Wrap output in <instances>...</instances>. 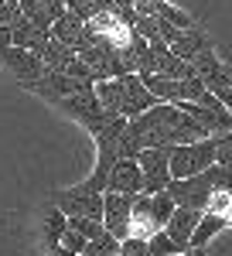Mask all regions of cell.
<instances>
[{
    "instance_id": "1",
    "label": "cell",
    "mask_w": 232,
    "mask_h": 256,
    "mask_svg": "<svg viewBox=\"0 0 232 256\" xmlns=\"http://www.w3.org/2000/svg\"><path fill=\"white\" fill-rule=\"evenodd\" d=\"M126 140L144 154L150 147H184V144L212 137H205V130L174 102H157L154 110H147L144 116L126 123Z\"/></svg>"
},
{
    "instance_id": "2",
    "label": "cell",
    "mask_w": 232,
    "mask_h": 256,
    "mask_svg": "<svg viewBox=\"0 0 232 256\" xmlns=\"http://www.w3.org/2000/svg\"><path fill=\"white\" fill-rule=\"evenodd\" d=\"M215 164V140H194L184 147H171V178L184 181V178L205 174Z\"/></svg>"
},
{
    "instance_id": "3",
    "label": "cell",
    "mask_w": 232,
    "mask_h": 256,
    "mask_svg": "<svg viewBox=\"0 0 232 256\" xmlns=\"http://www.w3.org/2000/svg\"><path fill=\"white\" fill-rule=\"evenodd\" d=\"M52 205H55L58 212H65L68 218H96V222H102V195L86 192L82 184H72L65 192H55L52 195Z\"/></svg>"
},
{
    "instance_id": "4",
    "label": "cell",
    "mask_w": 232,
    "mask_h": 256,
    "mask_svg": "<svg viewBox=\"0 0 232 256\" xmlns=\"http://www.w3.org/2000/svg\"><path fill=\"white\" fill-rule=\"evenodd\" d=\"M140 171H144V195H160L171 184V147H150L140 154Z\"/></svg>"
},
{
    "instance_id": "5",
    "label": "cell",
    "mask_w": 232,
    "mask_h": 256,
    "mask_svg": "<svg viewBox=\"0 0 232 256\" xmlns=\"http://www.w3.org/2000/svg\"><path fill=\"white\" fill-rule=\"evenodd\" d=\"M130 212H134V195H102V229L113 239H130Z\"/></svg>"
},
{
    "instance_id": "6",
    "label": "cell",
    "mask_w": 232,
    "mask_h": 256,
    "mask_svg": "<svg viewBox=\"0 0 232 256\" xmlns=\"http://www.w3.org/2000/svg\"><path fill=\"white\" fill-rule=\"evenodd\" d=\"M168 195L174 198V205H178V208H194V212H205V208H208V198H212L208 174L184 178V181H171V184H168Z\"/></svg>"
},
{
    "instance_id": "7",
    "label": "cell",
    "mask_w": 232,
    "mask_h": 256,
    "mask_svg": "<svg viewBox=\"0 0 232 256\" xmlns=\"http://www.w3.org/2000/svg\"><path fill=\"white\" fill-rule=\"evenodd\" d=\"M0 65L14 76V79L20 82V86H31V82H38L48 68H44V62L34 55V52H24V48H7L4 55H0Z\"/></svg>"
},
{
    "instance_id": "8",
    "label": "cell",
    "mask_w": 232,
    "mask_h": 256,
    "mask_svg": "<svg viewBox=\"0 0 232 256\" xmlns=\"http://www.w3.org/2000/svg\"><path fill=\"white\" fill-rule=\"evenodd\" d=\"M58 110L68 113L72 120H78L82 126H96L99 120L106 116L102 106H99V99H96V86H92V89H78V92H72V96H65L62 102H58Z\"/></svg>"
},
{
    "instance_id": "9",
    "label": "cell",
    "mask_w": 232,
    "mask_h": 256,
    "mask_svg": "<svg viewBox=\"0 0 232 256\" xmlns=\"http://www.w3.org/2000/svg\"><path fill=\"white\" fill-rule=\"evenodd\" d=\"M120 82H123V116L126 120L144 116L147 110L157 106V99L150 96V89L144 86L140 76H120Z\"/></svg>"
},
{
    "instance_id": "10",
    "label": "cell",
    "mask_w": 232,
    "mask_h": 256,
    "mask_svg": "<svg viewBox=\"0 0 232 256\" xmlns=\"http://www.w3.org/2000/svg\"><path fill=\"white\" fill-rule=\"evenodd\" d=\"M116 195H144V171H140V160H116L113 174H110V188Z\"/></svg>"
},
{
    "instance_id": "11",
    "label": "cell",
    "mask_w": 232,
    "mask_h": 256,
    "mask_svg": "<svg viewBox=\"0 0 232 256\" xmlns=\"http://www.w3.org/2000/svg\"><path fill=\"white\" fill-rule=\"evenodd\" d=\"M160 232L154 218V205H150V195H136L134 198V212H130V239H150Z\"/></svg>"
},
{
    "instance_id": "12",
    "label": "cell",
    "mask_w": 232,
    "mask_h": 256,
    "mask_svg": "<svg viewBox=\"0 0 232 256\" xmlns=\"http://www.w3.org/2000/svg\"><path fill=\"white\" fill-rule=\"evenodd\" d=\"M202 216L205 212H194V208H178L171 216V222L164 226V232L181 246V253H188L192 250V236H194V229H198V222H202Z\"/></svg>"
},
{
    "instance_id": "13",
    "label": "cell",
    "mask_w": 232,
    "mask_h": 256,
    "mask_svg": "<svg viewBox=\"0 0 232 256\" xmlns=\"http://www.w3.org/2000/svg\"><path fill=\"white\" fill-rule=\"evenodd\" d=\"M10 41H14V48H24V52L38 55L41 48L52 41V31H41L38 24H31L28 18H18L10 24Z\"/></svg>"
},
{
    "instance_id": "14",
    "label": "cell",
    "mask_w": 232,
    "mask_h": 256,
    "mask_svg": "<svg viewBox=\"0 0 232 256\" xmlns=\"http://www.w3.org/2000/svg\"><path fill=\"white\" fill-rule=\"evenodd\" d=\"M208 44H212V38L205 34V28H202V24H194V28L181 31V34L171 41V52L181 62H194L202 52H205V48H208Z\"/></svg>"
},
{
    "instance_id": "15",
    "label": "cell",
    "mask_w": 232,
    "mask_h": 256,
    "mask_svg": "<svg viewBox=\"0 0 232 256\" xmlns=\"http://www.w3.org/2000/svg\"><path fill=\"white\" fill-rule=\"evenodd\" d=\"M82 34H86V20L78 18V14H72V10H65V14H62V18L52 24V38L62 41V44H68L72 52L78 48Z\"/></svg>"
},
{
    "instance_id": "16",
    "label": "cell",
    "mask_w": 232,
    "mask_h": 256,
    "mask_svg": "<svg viewBox=\"0 0 232 256\" xmlns=\"http://www.w3.org/2000/svg\"><path fill=\"white\" fill-rule=\"evenodd\" d=\"M96 99L106 116H123V82L120 79L96 82Z\"/></svg>"
},
{
    "instance_id": "17",
    "label": "cell",
    "mask_w": 232,
    "mask_h": 256,
    "mask_svg": "<svg viewBox=\"0 0 232 256\" xmlns=\"http://www.w3.org/2000/svg\"><path fill=\"white\" fill-rule=\"evenodd\" d=\"M38 58L44 62V68H48V72H65V68L76 62V52H72L68 44H62V41L52 38V41H48V44L38 52Z\"/></svg>"
},
{
    "instance_id": "18",
    "label": "cell",
    "mask_w": 232,
    "mask_h": 256,
    "mask_svg": "<svg viewBox=\"0 0 232 256\" xmlns=\"http://www.w3.org/2000/svg\"><path fill=\"white\" fill-rule=\"evenodd\" d=\"M222 229H229L222 218H215V216H202V222H198V229H194V236H192V250H208V242H212Z\"/></svg>"
},
{
    "instance_id": "19",
    "label": "cell",
    "mask_w": 232,
    "mask_h": 256,
    "mask_svg": "<svg viewBox=\"0 0 232 256\" xmlns=\"http://www.w3.org/2000/svg\"><path fill=\"white\" fill-rule=\"evenodd\" d=\"M65 229H68V216L65 212H58L55 205L44 212V242L55 250L58 242H62V236H65Z\"/></svg>"
},
{
    "instance_id": "20",
    "label": "cell",
    "mask_w": 232,
    "mask_h": 256,
    "mask_svg": "<svg viewBox=\"0 0 232 256\" xmlns=\"http://www.w3.org/2000/svg\"><path fill=\"white\" fill-rule=\"evenodd\" d=\"M208 216L222 218L226 226L232 229V195L229 192H212V198H208V208H205Z\"/></svg>"
},
{
    "instance_id": "21",
    "label": "cell",
    "mask_w": 232,
    "mask_h": 256,
    "mask_svg": "<svg viewBox=\"0 0 232 256\" xmlns=\"http://www.w3.org/2000/svg\"><path fill=\"white\" fill-rule=\"evenodd\" d=\"M150 205H154V218H157V226H160V229H164V226L171 222V216L178 212V205H174V198L168 195V192L150 195Z\"/></svg>"
},
{
    "instance_id": "22",
    "label": "cell",
    "mask_w": 232,
    "mask_h": 256,
    "mask_svg": "<svg viewBox=\"0 0 232 256\" xmlns=\"http://www.w3.org/2000/svg\"><path fill=\"white\" fill-rule=\"evenodd\" d=\"M116 253H120V239H113L110 232H102L99 239H92V242L86 246L82 256H116Z\"/></svg>"
},
{
    "instance_id": "23",
    "label": "cell",
    "mask_w": 232,
    "mask_h": 256,
    "mask_svg": "<svg viewBox=\"0 0 232 256\" xmlns=\"http://www.w3.org/2000/svg\"><path fill=\"white\" fill-rule=\"evenodd\" d=\"M68 229H76L86 242H92V239H99L102 232H106L102 222H96V218H68Z\"/></svg>"
},
{
    "instance_id": "24",
    "label": "cell",
    "mask_w": 232,
    "mask_h": 256,
    "mask_svg": "<svg viewBox=\"0 0 232 256\" xmlns=\"http://www.w3.org/2000/svg\"><path fill=\"white\" fill-rule=\"evenodd\" d=\"M205 174H208V184H212V192H229V195H232V168L212 164Z\"/></svg>"
},
{
    "instance_id": "25",
    "label": "cell",
    "mask_w": 232,
    "mask_h": 256,
    "mask_svg": "<svg viewBox=\"0 0 232 256\" xmlns=\"http://www.w3.org/2000/svg\"><path fill=\"white\" fill-rule=\"evenodd\" d=\"M150 256H181V246H178V242L160 229V232L150 239Z\"/></svg>"
},
{
    "instance_id": "26",
    "label": "cell",
    "mask_w": 232,
    "mask_h": 256,
    "mask_svg": "<svg viewBox=\"0 0 232 256\" xmlns=\"http://www.w3.org/2000/svg\"><path fill=\"white\" fill-rule=\"evenodd\" d=\"M212 140H215V164L232 168V134H222V137H212Z\"/></svg>"
},
{
    "instance_id": "27",
    "label": "cell",
    "mask_w": 232,
    "mask_h": 256,
    "mask_svg": "<svg viewBox=\"0 0 232 256\" xmlns=\"http://www.w3.org/2000/svg\"><path fill=\"white\" fill-rule=\"evenodd\" d=\"M120 256H150V242L147 239H123Z\"/></svg>"
},
{
    "instance_id": "28",
    "label": "cell",
    "mask_w": 232,
    "mask_h": 256,
    "mask_svg": "<svg viewBox=\"0 0 232 256\" xmlns=\"http://www.w3.org/2000/svg\"><path fill=\"white\" fill-rule=\"evenodd\" d=\"M65 4H68V10L78 14L82 20H92L96 18V7H99V0H65Z\"/></svg>"
},
{
    "instance_id": "29",
    "label": "cell",
    "mask_w": 232,
    "mask_h": 256,
    "mask_svg": "<svg viewBox=\"0 0 232 256\" xmlns=\"http://www.w3.org/2000/svg\"><path fill=\"white\" fill-rule=\"evenodd\" d=\"M18 18H20V7H14V4H4V0H0V28H10Z\"/></svg>"
},
{
    "instance_id": "30",
    "label": "cell",
    "mask_w": 232,
    "mask_h": 256,
    "mask_svg": "<svg viewBox=\"0 0 232 256\" xmlns=\"http://www.w3.org/2000/svg\"><path fill=\"white\" fill-rule=\"evenodd\" d=\"M41 4H44V10H48V18H52V20H58L65 10H68V4H65V0H41Z\"/></svg>"
},
{
    "instance_id": "31",
    "label": "cell",
    "mask_w": 232,
    "mask_h": 256,
    "mask_svg": "<svg viewBox=\"0 0 232 256\" xmlns=\"http://www.w3.org/2000/svg\"><path fill=\"white\" fill-rule=\"evenodd\" d=\"M10 44H14V41H10V28H0V55H4Z\"/></svg>"
},
{
    "instance_id": "32",
    "label": "cell",
    "mask_w": 232,
    "mask_h": 256,
    "mask_svg": "<svg viewBox=\"0 0 232 256\" xmlns=\"http://www.w3.org/2000/svg\"><path fill=\"white\" fill-rule=\"evenodd\" d=\"M181 256H208L205 250H188V253H181Z\"/></svg>"
},
{
    "instance_id": "33",
    "label": "cell",
    "mask_w": 232,
    "mask_h": 256,
    "mask_svg": "<svg viewBox=\"0 0 232 256\" xmlns=\"http://www.w3.org/2000/svg\"><path fill=\"white\" fill-rule=\"evenodd\" d=\"M116 256H120V253H116Z\"/></svg>"
}]
</instances>
